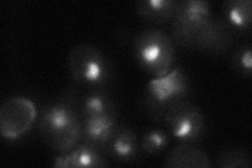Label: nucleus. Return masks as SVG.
Segmentation results:
<instances>
[{"mask_svg": "<svg viewBox=\"0 0 252 168\" xmlns=\"http://www.w3.org/2000/svg\"><path fill=\"white\" fill-rule=\"evenodd\" d=\"M173 41L194 50L220 53L229 49L232 33L225 23L211 17L173 18L171 20Z\"/></svg>", "mask_w": 252, "mask_h": 168, "instance_id": "nucleus-1", "label": "nucleus"}, {"mask_svg": "<svg viewBox=\"0 0 252 168\" xmlns=\"http://www.w3.org/2000/svg\"><path fill=\"white\" fill-rule=\"evenodd\" d=\"M38 132L42 141L60 154L73 149L82 138L81 117L68 102H55L39 117Z\"/></svg>", "mask_w": 252, "mask_h": 168, "instance_id": "nucleus-2", "label": "nucleus"}, {"mask_svg": "<svg viewBox=\"0 0 252 168\" xmlns=\"http://www.w3.org/2000/svg\"><path fill=\"white\" fill-rule=\"evenodd\" d=\"M132 53L138 65L154 78L168 74L176 59L175 41L166 32L146 29L132 40Z\"/></svg>", "mask_w": 252, "mask_h": 168, "instance_id": "nucleus-3", "label": "nucleus"}, {"mask_svg": "<svg viewBox=\"0 0 252 168\" xmlns=\"http://www.w3.org/2000/svg\"><path fill=\"white\" fill-rule=\"evenodd\" d=\"M70 75L88 90H103L110 82L112 67L100 50L88 43H79L70 50L67 58Z\"/></svg>", "mask_w": 252, "mask_h": 168, "instance_id": "nucleus-4", "label": "nucleus"}, {"mask_svg": "<svg viewBox=\"0 0 252 168\" xmlns=\"http://www.w3.org/2000/svg\"><path fill=\"white\" fill-rule=\"evenodd\" d=\"M190 86L181 67H175L168 74L149 80L145 101L152 116L162 121L164 114L175 104L186 100Z\"/></svg>", "mask_w": 252, "mask_h": 168, "instance_id": "nucleus-5", "label": "nucleus"}, {"mask_svg": "<svg viewBox=\"0 0 252 168\" xmlns=\"http://www.w3.org/2000/svg\"><path fill=\"white\" fill-rule=\"evenodd\" d=\"M37 108L27 97H12L0 108V133L7 140H15L27 134L35 122Z\"/></svg>", "mask_w": 252, "mask_h": 168, "instance_id": "nucleus-6", "label": "nucleus"}, {"mask_svg": "<svg viewBox=\"0 0 252 168\" xmlns=\"http://www.w3.org/2000/svg\"><path fill=\"white\" fill-rule=\"evenodd\" d=\"M162 121L169 133L181 142H193L202 134L205 119L201 110L187 100L172 105L164 114Z\"/></svg>", "mask_w": 252, "mask_h": 168, "instance_id": "nucleus-7", "label": "nucleus"}, {"mask_svg": "<svg viewBox=\"0 0 252 168\" xmlns=\"http://www.w3.org/2000/svg\"><path fill=\"white\" fill-rule=\"evenodd\" d=\"M82 137L101 150H104L117 127L116 113L82 118Z\"/></svg>", "mask_w": 252, "mask_h": 168, "instance_id": "nucleus-8", "label": "nucleus"}, {"mask_svg": "<svg viewBox=\"0 0 252 168\" xmlns=\"http://www.w3.org/2000/svg\"><path fill=\"white\" fill-rule=\"evenodd\" d=\"M101 149L89 142L76 145L73 149L54 159L55 167H104L106 160Z\"/></svg>", "mask_w": 252, "mask_h": 168, "instance_id": "nucleus-9", "label": "nucleus"}, {"mask_svg": "<svg viewBox=\"0 0 252 168\" xmlns=\"http://www.w3.org/2000/svg\"><path fill=\"white\" fill-rule=\"evenodd\" d=\"M165 166L172 168H208L210 159L205 151L192 142H181L165 159Z\"/></svg>", "mask_w": 252, "mask_h": 168, "instance_id": "nucleus-10", "label": "nucleus"}, {"mask_svg": "<svg viewBox=\"0 0 252 168\" xmlns=\"http://www.w3.org/2000/svg\"><path fill=\"white\" fill-rule=\"evenodd\" d=\"M139 150L138 137L130 127L120 125L110 138L104 151L117 161L128 162L136 159Z\"/></svg>", "mask_w": 252, "mask_h": 168, "instance_id": "nucleus-11", "label": "nucleus"}, {"mask_svg": "<svg viewBox=\"0 0 252 168\" xmlns=\"http://www.w3.org/2000/svg\"><path fill=\"white\" fill-rule=\"evenodd\" d=\"M252 19L251 0H228L222 5V20L231 33H246Z\"/></svg>", "mask_w": 252, "mask_h": 168, "instance_id": "nucleus-12", "label": "nucleus"}, {"mask_svg": "<svg viewBox=\"0 0 252 168\" xmlns=\"http://www.w3.org/2000/svg\"><path fill=\"white\" fill-rule=\"evenodd\" d=\"M177 2L176 0H139L135 7L143 19L153 23H164L175 17Z\"/></svg>", "mask_w": 252, "mask_h": 168, "instance_id": "nucleus-13", "label": "nucleus"}, {"mask_svg": "<svg viewBox=\"0 0 252 168\" xmlns=\"http://www.w3.org/2000/svg\"><path fill=\"white\" fill-rule=\"evenodd\" d=\"M108 113H116L112 98L103 90H89L81 101V119Z\"/></svg>", "mask_w": 252, "mask_h": 168, "instance_id": "nucleus-14", "label": "nucleus"}, {"mask_svg": "<svg viewBox=\"0 0 252 168\" xmlns=\"http://www.w3.org/2000/svg\"><path fill=\"white\" fill-rule=\"evenodd\" d=\"M214 16L211 5L205 0H181L177 2V10L173 18H198ZM172 18V19H173Z\"/></svg>", "mask_w": 252, "mask_h": 168, "instance_id": "nucleus-15", "label": "nucleus"}, {"mask_svg": "<svg viewBox=\"0 0 252 168\" xmlns=\"http://www.w3.org/2000/svg\"><path fill=\"white\" fill-rule=\"evenodd\" d=\"M168 134L162 129H153L147 131L141 140V148L145 154L158 155L168 146Z\"/></svg>", "mask_w": 252, "mask_h": 168, "instance_id": "nucleus-16", "label": "nucleus"}, {"mask_svg": "<svg viewBox=\"0 0 252 168\" xmlns=\"http://www.w3.org/2000/svg\"><path fill=\"white\" fill-rule=\"evenodd\" d=\"M217 165L222 168H250L251 159L246 151L230 148L220 153L217 159Z\"/></svg>", "mask_w": 252, "mask_h": 168, "instance_id": "nucleus-17", "label": "nucleus"}, {"mask_svg": "<svg viewBox=\"0 0 252 168\" xmlns=\"http://www.w3.org/2000/svg\"><path fill=\"white\" fill-rule=\"evenodd\" d=\"M232 67L236 73L244 77L252 74V55L249 44L242 45L235 50L232 56Z\"/></svg>", "mask_w": 252, "mask_h": 168, "instance_id": "nucleus-18", "label": "nucleus"}]
</instances>
